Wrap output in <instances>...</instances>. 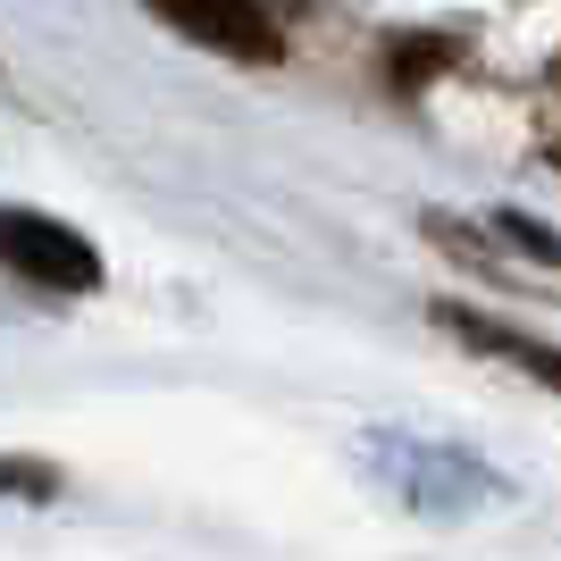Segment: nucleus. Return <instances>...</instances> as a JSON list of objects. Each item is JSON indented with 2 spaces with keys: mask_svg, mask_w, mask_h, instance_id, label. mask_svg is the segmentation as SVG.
<instances>
[{
  "mask_svg": "<svg viewBox=\"0 0 561 561\" xmlns=\"http://www.w3.org/2000/svg\"><path fill=\"white\" fill-rule=\"evenodd\" d=\"M0 260H9L18 277L50 285V294H84V285H101L93 243H84L76 227H59V218H34V210H0Z\"/></svg>",
  "mask_w": 561,
  "mask_h": 561,
  "instance_id": "nucleus-1",
  "label": "nucleus"
},
{
  "mask_svg": "<svg viewBox=\"0 0 561 561\" xmlns=\"http://www.w3.org/2000/svg\"><path fill=\"white\" fill-rule=\"evenodd\" d=\"M168 25H185L193 43L227 50V59H277V18L260 9V0H151Z\"/></svg>",
  "mask_w": 561,
  "mask_h": 561,
  "instance_id": "nucleus-2",
  "label": "nucleus"
},
{
  "mask_svg": "<svg viewBox=\"0 0 561 561\" xmlns=\"http://www.w3.org/2000/svg\"><path fill=\"white\" fill-rule=\"evenodd\" d=\"M445 319H453L478 352H503V360H519V369H537L545 386H561V344H528V335H503V328H469L461 310H445Z\"/></svg>",
  "mask_w": 561,
  "mask_h": 561,
  "instance_id": "nucleus-3",
  "label": "nucleus"
},
{
  "mask_svg": "<svg viewBox=\"0 0 561 561\" xmlns=\"http://www.w3.org/2000/svg\"><path fill=\"white\" fill-rule=\"evenodd\" d=\"M0 494H50V469H34V461H0Z\"/></svg>",
  "mask_w": 561,
  "mask_h": 561,
  "instance_id": "nucleus-4",
  "label": "nucleus"
},
{
  "mask_svg": "<svg viewBox=\"0 0 561 561\" xmlns=\"http://www.w3.org/2000/svg\"><path fill=\"white\" fill-rule=\"evenodd\" d=\"M553 76H561V68H553Z\"/></svg>",
  "mask_w": 561,
  "mask_h": 561,
  "instance_id": "nucleus-5",
  "label": "nucleus"
}]
</instances>
